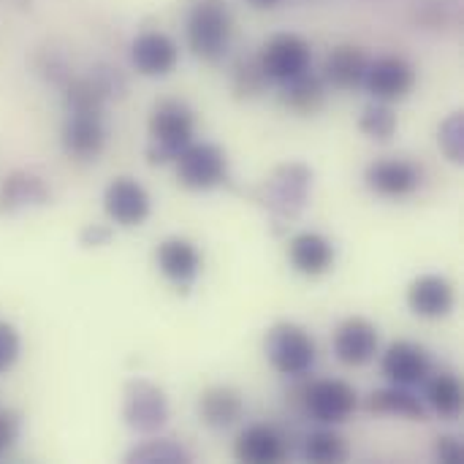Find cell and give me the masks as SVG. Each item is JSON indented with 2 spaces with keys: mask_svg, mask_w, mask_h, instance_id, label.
Returning a JSON list of instances; mask_svg holds the SVG:
<instances>
[{
  "mask_svg": "<svg viewBox=\"0 0 464 464\" xmlns=\"http://www.w3.org/2000/svg\"><path fill=\"white\" fill-rule=\"evenodd\" d=\"M190 52L204 63H220L234 41V16L226 0H193L185 22Z\"/></svg>",
  "mask_w": 464,
  "mask_h": 464,
  "instance_id": "obj_1",
  "label": "cell"
},
{
  "mask_svg": "<svg viewBox=\"0 0 464 464\" xmlns=\"http://www.w3.org/2000/svg\"><path fill=\"white\" fill-rule=\"evenodd\" d=\"M193 133H196V111L185 101L179 98L158 101L150 114L147 160L152 166L177 160V155L193 141Z\"/></svg>",
  "mask_w": 464,
  "mask_h": 464,
  "instance_id": "obj_2",
  "label": "cell"
},
{
  "mask_svg": "<svg viewBox=\"0 0 464 464\" xmlns=\"http://www.w3.org/2000/svg\"><path fill=\"white\" fill-rule=\"evenodd\" d=\"M313 190V171L304 163H283L264 182L261 201L275 223L291 226L307 207Z\"/></svg>",
  "mask_w": 464,
  "mask_h": 464,
  "instance_id": "obj_3",
  "label": "cell"
},
{
  "mask_svg": "<svg viewBox=\"0 0 464 464\" xmlns=\"http://www.w3.org/2000/svg\"><path fill=\"white\" fill-rule=\"evenodd\" d=\"M264 353L269 364L285 378H302L315 364V340L299 324H275L264 337Z\"/></svg>",
  "mask_w": 464,
  "mask_h": 464,
  "instance_id": "obj_4",
  "label": "cell"
},
{
  "mask_svg": "<svg viewBox=\"0 0 464 464\" xmlns=\"http://www.w3.org/2000/svg\"><path fill=\"white\" fill-rule=\"evenodd\" d=\"M171 408L166 392L147 381L130 378L122 389V421L139 435H155L169 424Z\"/></svg>",
  "mask_w": 464,
  "mask_h": 464,
  "instance_id": "obj_5",
  "label": "cell"
},
{
  "mask_svg": "<svg viewBox=\"0 0 464 464\" xmlns=\"http://www.w3.org/2000/svg\"><path fill=\"white\" fill-rule=\"evenodd\" d=\"M177 177L188 190H212L228 179V158L212 141H190L177 155Z\"/></svg>",
  "mask_w": 464,
  "mask_h": 464,
  "instance_id": "obj_6",
  "label": "cell"
},
{
  "mask_svg": "<svg viewBox=\"0 0 464 464\" xmlns=\"http://www.w3.org/2000/svg\"><path fill=\"white\" fill-rule=\"evenodd\" d=\"M258 60L269 82H288L310 71L313 49L310 41L302 38L299 33H275L258 52Z\"/></svg>",
  "mask_w": 464,
  "mask_h": 464,
  "instance_id": "obj_7",
  "label": "cell"
},
{
  "mask_svg": "<svg viewBox=\"0 0 464 464\" xmlns=\"http://www.w3.org/2000/svg\"><path fill=\"white\" fill-rule=\"evenodd\" d=\"M304 411L313 421L337 427L356 411V389L345 381H315L304 389Z\"/></svg>",
  "mask_w": 464,
  "mask_h": 464,
  "instance_id": "obj_8",
  "label": "cell"
},
{
  "mask_svg": "<svg viewBox=\"0 0 464 464\" xmlns=\"http://www.w3.org/2000/svg\"><path fill=\"white\" fill-rule=\"evenodd\" d=\"M413 84H416V68L405 57L383 54L378 60H370L364 87L375 101H383V103L402 101V98H408Z\"/></svg>",
  "mask_w": 464,
  "mask_h": 464,
  "instance_id": "obj_9",
  "label": "cell"
},
{
  "mask_svg": "<svg viewBox=\"0 0 464 464\" xmlns=\"http://www.w3.org/2000/svg\"><path fill=\"white\" fill-rule=\"evenodd\" d=\"M103 209L117 226L133 228L150 218L152 201H150V193L144 190L141 182H136L133 177H117L106 185Z\"/></svg>",
  "mask_w": 464,
  "mask_h": 464,
  "instance_id": "obj_10",
  "label": "cell"
},
{
  "mask_svg": "<svg viewBox=\"0 0 464 464\" xmlns=\"http://www.w3.org/2000/svg\"><path fill=\"white\" fill-rule=\"evenodd\" d=\"M364 182L372 193L383 198H405L421 188V171L405 158H383L367 166Z\"/></svg>",
  "mask_w": 464,
  "mask_h": 464,
  "instance_id": "obj_11",
  "label": "cell"
},
{
  "mask_svg": "<svg viewBox=\"0 0 464 464\" xmlns=\"http://www.w3.org/2000/svg\"><path fill=\"white\" fill-rule=\"evenodd\" d=\"M130 63L141 76H169L179 63V46L160 30H144L130 44Z\"/></svg>",
  "mask_w": 464,
  "mask_h": 464,
  "instance_id": "obj_12",
  "label": "cell"
},
{
  "mask_svg": "<svg viewBox=\"0 0 464 464\" xmlns=\"http://www.w3.org/2000/svg\"><path fill=\"white\" fill-rule=\"evenodd\" d=\"M155 261H158V269L163 272V277L171 285H177V291H190V285L196 283V277L201 272L198 247L182 237L163 239L155 250Z\"/></svg>",
  "mask_w": 464,
  "mask_h": 464,
  "instance_id": "obj_13",
  "label": "cell"
},
{
  "mask_svg": "<svg viewBox=\"0 0 464 464\" xmlns=\"http://www.w3.org/2000/svg\"><path fill=\"white\" fill-rule=\"evenodd\" d=\"M52 198L49 185L30 169H16L0 179V215H16L24 209L46 207Z\"/></svg>",
  "mask_w": 464,
  "mask_h": 464,
  "instance_id": "obj_14",
  "label": "cell"
},
{
  "mask_svg": "<svg viewBox=\"0 0 464 464\" xmlns=\"http://www.w3.org/2000/svg\"><path fill=\"white\" fill-rule=\"evenodd\" d=\"M63 150L76 160H95L106 147V125L103 114H87V111H68V120L63 125Z\"/></svg>",
  "mask_w": 464,
  "mask_h": 464,
  "instance_id": "obj_15",
  "label": "cell"
},
{
  "mask_svg": "<svg viewBox=\"0 0 464 464\" xmlns=\"http://www.w3.org/2000/svg\"><path fill=\"white\" fill-rule=\"evenodd\" d=\"M378 329L367 318H348L334 332V356L348 367H364L378 353Z\"/></svg>",
  "mask_w": 464,
  "mask_h": 464,
  "instance_id": "obj_16",
  "label": "cell"
},
{
  "mask_svg": "<svg viewBox=\"0 0 464 464\" xmlns=\"http://www.w3.org/2000/svg\"><path fill=\"white\" fill-rule=\"evenodd\" d=\"M381 370L397 386H419L430 378L432 362L421 345L400 340L386 348V353L381 359Z\"/></svg>",
  "mask_w": 464,
  "mask_h": 464,
  "instance_id": "obj_17",
  "label": "cell"
},
{
  "mask_svg": "<svg viewBox=\"0 0 464 464\" xmlns=\"http://www.w3.org/2000/svg\"><path fill=\"white\" fill-rule=\"evenodd\" d=\"M367 68H370V54L362 46L340 44L326 54L321 76L326 79V84L337 90H356V87H364Z\"/></svg>",
  "mask_w": 464,
  "mask_h": 464,
  "instance_id": "obj_18",
  "label": "cell"
},
{
  "mask_svg": "<svg viewBox=\"0 0 464 464\" xmlns=\"http://www.w3.org/2000/svg\"><path fill=\"white\" fill-rule=\"evenodd\" d=\"M291 266L304 277H321L334 266V245L315 231H302L288 245Z\"/></svg>",
  "mask_w": 464,
  "mask_h": 464,
  "instance_id": "obj_19",
  "label": "cell"
},
{
  "mask_svg": "<svg viewBox=\"0 0 464 464\" xmlns=\"http://www.w3.org/2000/svg\"><path fill=\"white\" fill-rule=\"evenodd\" d=\"M245 416V397L234 386H209L198 397V419L209 430H228Z\"/></svg>",
  "mask_w": 464,
  "mask_h": 464,
  "instance_id": "obj_20",
  "label": "cell"
},
{
  "mask_svg": "<svg viewBox=\"0 0 464 464\" xmlns=\"http://www.w3.org/2000/svg\"><path fill=\"white\" fill-rule=\"evenodd\" d=\"M237 459L247 464H277L285 459V438L269 424H253L237 438Z\"/></svg>",
  "mask_w": 464,
  "mask_h": 464,
  "instance_id": "obj_21",
  "label": "cell"
},
{
  "mask_svg": "<svg viewBox=\"0 0 464 464\" xmlns=\"http://www.w3.org/2000/svg\"><path fill=\"white\" fill-rule=\"evenodd\" d=\"M408 304L421 318H443L454 307V288L440 275H421L408 288Z\"/></svg>",
  "mask_w": 464,
  "mask_h": 464,
  "instance_id": "obj_22",
  "label": "cell"
},
{
  "mask_svg": "<svg viewBox=\"0 0 464 464\" xmlns=\"http://www.w3.org/2000/svg\"><path fill=\"white\" fill-rule=\"evenodd\" d=\"M326 95H329L326 79L313 73V71H304V73H299V76H294L288 82H280V101L291 111H299V114L318 111L326 103Z\"/></svg>",
  "mask_w": 464,
  "mask_h": 464,
  "instance_id": "obj_23",
  "label": "cell"
},
{
  "mask_svg": "<svg viewBox=\"0 0 464 464\" xmlns=\"http://www.w3.org/2000/svg\"><path fill=\"white\" fill-rule=\"evenodd\" d=\"M370 411L372 413H383V416H402L411 421H427V408L424 402L411 392V386H392L383 392H375L370 397Z\"/></svg>",
  "mask_w": 464,
  "mask_h": 464,
  "instance_id": "obj_24",
  "label": "cell"
},
{
  "mask_svg": "<svg viewBox=\"0 0 464 464\" xmlns=\"http://www.w3.org/2000/svg\"><path fill=\"white\" fill-rule=\"evenodd\" d=\"M427 402L440 419H457L462 413V386L451 372L427 378Z\"/></svg>",
  "mask_w": 464,
  "mask_h": 464,
  "instance_id": "obj_25",
  "label": "cell"
},
{
  "mask_svg": "<svg viewBox=\"0 0 464 464\" xmlns=\"http://www.w3.org/2000/svg\"><path fill=\"white\" fill-rule=\"evenodd\" d=\"M190 459V451L174 438H150L128 451L130 464H188Z\"/></svg>",
  "mask_w": 464,
  "mask_h": 464,
  "instance_id": "obj_26",
  "label": "cell"
},
{
  "mask_svg": "<svg viewBox=\"0 0 464 464\" xmlns=\"http://www.w3.org/2000/svg\"><path fill=\"white\" fill-rule=\"evenodd\" d=\"M304 457L315 464H340L348 459V443L334 430H318L307 438Z\"/></svg>",
  "mask_w": 464,
  "mask_h": 464,
  "instance_id": "obj_27",
  "label": "cell"
},
{
  "mask_svg": "<svg viewBox=\"0 0 464 464\" xmlns=\"http://www.w3.org/2000/svg\"><path fill=\"white\" fill-rule=\"evenodd\" d=\"M266 84H269V76L264 73L258 54L237 60L234 73H231V87H234L237 98H256L266 90Z\"/></svg>",
  "mask_w": 464,
  "mask_h": 464,
  "instance_id": "obj_28",
  "label": "cell"
},
{
  "mask_svg": "<svg viewBox=\"0 0 464 464\" xmlns=\"http://www.w3.org/2000/svg\"><path fill=\"white\" fill-rule=\"evenodd\" d=\"M359 130L375 141H389L397 133V114L389 103L375 101L359 117Z\"/></svg>",
  "mask_w": 464,
  "mask_h": 464,
  "instance_id": "obj_29",
  "label": "cell"
},
{
  "mask_svg": "<svg viewBox=\"0 0 464 464\" xmlns=\"http://www.w3.org/2000/svg\"><path fill=\"white\" fill-rule=\"evenodd\" d=\"M438 141L446 152L449 160L454 163H464V114L454 111L438 130Z\"/></svg>",
  "mask_w": 464,
  "mask_h": 464,
  "instance_id": "obj_30",
  "label": "cell"
},
{
  "mask_svg": "<svg viewBox=\"0 0 464 464\" xmlns=\"http://www.w3.org/2000/svg\"><path fill=\"white\" fill-rule=\"evenodd\" d=\"M19 351H22L19 332H16L11 324L0 321V375H3V372H8V370L16 364Z\"/></svg>",
  "mask_w": 464,
  "mask_h": 464,
  "instance_id": "obj_31",
  "label": "cell"
},
{
  "mask_svg": "<svg viewBox=\"0 0 464 464\" xmlns=\"http://www.w3.org/2000/svg\"><path fill=\"white\" fill-rule=\"evenodd\" d=\"M19 432H22V419L14 411L0 408V454L19 440Z\"/></svg>",
  "mask_w": 464,
  "mask_h": 464,
  "instance_id": "obj_32",
  "label": "cell"
},
{
  "mask_svg": "<svg viewBox=\"0 0 464 464\" xmlns=\"http://www.w3.org/2000/svg\"><path fill=\"white\" fill-rule=\"evenodd\" d=\"M435 457L446 464L462 462V457H464L462 443H459L457 438H451V435H443V438H438V443H435Z\"/></svg>",
  "mask_w": 464,
  "mask_h": 464,
  "instance_id": "obj_33",
  "label": "cell"
},
{
  "mask_svg": "<svg viewBox=\"0 0 464 464\" xmlns=\"http://www.w3.org/2000/svg\"><path fill=\"white\" fill-rule=\"evenodd\" d=\"M109 242H111V228L101 226V223H92V226L82 228V234H79L82 247H106Z\"/></svg>",
  "mask_w": 464,
  "mask_h": 464,
  "instance_id": "obj_34",
  "label": "cell"
},
{
  "mask_svg": "<svg viewBox=\"0 0 464 464\" xmlns=\"http://www.w3.org/2000/svg\"><path fill=\"white\" fill-rule=\"evenodd\" d=\"M253 5H261V8H272V5H277L280 0H250Z\"/></svg>",
  "mask_w": 464,
  "mask_h": 464,
  "instance_id": "obj_35",
  "label": "cell"
}]
</instances>
